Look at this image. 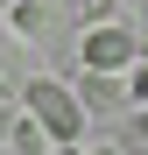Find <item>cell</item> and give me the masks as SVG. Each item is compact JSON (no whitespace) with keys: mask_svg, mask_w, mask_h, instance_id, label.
I'll use <instances>...</instances> for the list:
<instances>
[{"mask_svg":"<svg viewBox=\"0 0 148 155\" xmlns=\"http://www.w3.org/2000/svg\"><path fill=\"white\" fill-rule=\"evenodd\" d=\"M21 106H28V120H35L57 148H78V141H85V106L57 85V78H28V85H21Z\"/></svg>","mask_w":148,"mask_h":155,"instance_id":"obj_1","label":"cell"},{"mask_svg":"<svg viewBox=\"0 0 148 155\" xmlns=\"http://www.w3.org/2000/svg\"><path fill=\"white\" fill-rule=\"evenodd\" d=\"M78 57H85V71H99V78H113V71H134L141 64V35L134 28H92L85 42H78Z\"/></svg>","mask_w":148,"mask_h":155,"instance_id":"obj_2","label":"cell"},{"mask_svg":"<svg viewBox=\"0 0 148 155\" xmlns=\"http://www.w3.org/2000/svg\"><path fill=\"white\" fill-rule=\"evenodd\" d=\"M7 21H14V35H35V28H42V7H35V0H14Z\"/></svg>","mask_w":148,"mask_h":155,"instance_id":"obj_3","label":"cell"},{"mask_svg":"<svg viewBox=\"0 0 148 155\" xmlns=\"http://www.w3.org/2000/svg\"><path fill=\"white\" fill-rule=\"evenodd\" d=\"M127 92H134V106H148V64H134V78H127Z\"/></svg>","mask_w":148,"mask_h":155,"instance_id":"obj_4","label":"cell"},{"mask_svg":"<svg viewBox=\"0 0 148 155\" xmlns=\"http://www.w3.org/2000/svg\"><path fill=\"white\" fill-rule=\"evenodd\" d=\"M14 127H21V120H14V106H7V99H0V141H7Z\"/></svg>","mask_w":148,"mask_h":155,"instance_id":"obj_5","label":"cell"},{"mask_svg":"<svg viewBox=\"0 0 148 155\" xmlns=\"http://www.w3.org/2000/svg\"><path fill=\"white\" fill-rule=\"evenodd\" d=\"M49 155H78V148H49Z\"/></svg>","mask_w":148,"mask_h":155,"instance_id":"obj_6","label":"cell"},{"mask_svg":"<svg viewBox=\"0 0 148 155\" xmlns=\"http://www.w3.org/2000/svg\"><path fill=\"white\" fill-rule=\"evenodd\" d=\"M92 155H120V148H92Z\"/></svg>","mask_w":148,"mask_h":155,"instance_id":"obj_7","label":"cell"}]
</instances>
